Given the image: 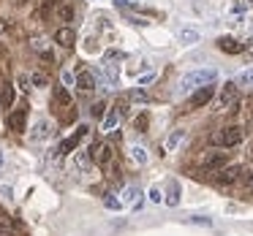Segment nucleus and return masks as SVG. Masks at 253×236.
I'll return each mask as SVG.
<instances>
[{
    "mask_svg": "<svg viewBox=\"0 0 253 236\" xmlns=\"http://www.w3.org/2000/svg\"><path fill=\"white\" fill-rule=\"evenodd\" d=\"M74 166H77L79 171H87L90 169V155H84V152H79L77 158H74Z\"/></svg>",
    "mask_w": 253,
    "mask_h": 236,
    "instance_id": "nucleus-21",
    "label": "nucleus"
},
{
    "mask_svg": "<svg viewBox=\"0 0 253 236\" xmlns=\"http://www.w3.org/2000/svg\"><path fill=\"white\" fill-rule=\"evenodd\" d=\"M25 120H28V109H17L8 117V128H11L14 133H25Z\"/></svg>",
    "mask_w": 253,
    "mask_h": 236,
    "instance_id": "nucleus-8",
    "label": "nucleus"
},
{
    "mask_svg": "<svg viewBox=\"0 0 253 236\" xmlns=\"http://www.w3.org/2000/svg\"><path fill=\"white\" fill-rule=\"evenodd\" d=\"M123 57V52H117V49H109L106 52V60H120Z\"/></svg>",
    "mask_w": 253,
    "mask_h": 236,
    "instance_id": "nucleus-32",
    "label": "nucleus"
},
{
    "mask_svg": "<svg viewBox=\"0 0 253 236\" xmlns=\"http://www.w3.org/2000/svg\"><path fill=\"white\" fill-rule=\"evenodd\" d=\"M251 6H253V0H251Z\"/></svg>",
    "mask_w": 253,
    "mask_h": 236,
    "instance_id": "nucleus-36",
    "label": "nucleus"
},
{
    "mask_svg": "<svg viewBox=\"0 0 253 236\" xmlns=\"http://www.w3.org/2000/svg\"><path fill=\"white\" fill-rule=\"evenodd\" d=\"M74 38H77V35H74L71 28H60V30L55 33V44L66 46V49H68V46H74Z\"/></svg>",
    "mask_w": 253,
    "mask_h": 236,
    "instance_id": "nucleus-12",
    "label": "nucleus"
},
{
    "mask_svg": "<svg viewBox=\"0 0 253 236\" xmlns=\"http://www.w3.org/2000/svg\"><path fill=\"white\" fill-rule=\"evenodd\" d=\"M28 84H30V79H28V76H19V87H22V90H30Z\"/></svg>",
    "mask_w": 253,
    "mask_h": 236,
    "instance_id": "nucleus-34",
    "label": "nucleus"
},
{
    "mask_svg": "<svg viewBox=\"0 0 253 236\" xmlns=\"http://www.w3.org/2000/svg\"><path fill=\"white\" fill-rule=\"evenodd\" d=\"M52 133V122L49 120H39L33 128V133H30V138H36V141H41V138H46Z\"/></svg>",
    "mask_w": 253,
    "mask_h": 236,
    "instance_id": "nucleus-11",
    "label": "nucleus"
},
{
    "mask_svg": "<svg viewBox=\"0 0 253 236\" xmlns=\"http://www.w3.org/2000/svg\"><path fill=\"white\" fill-rule=\"evenodd\" d=\"M106 206H109V209H123V201H120V198H115V196H106Z\"/></svg>",
    "mask_w": 253,
    "mask_h": 236,
    "instance_id": "nucleus-26",
    "label": "nucleus"
},
{
    "mask_svg": "<svg viewBox=\"0 0 253 236\" xmlns=\"http://www.w3.org/2000/svg\"><path fill=\"white\" fill-rule=\"evenodd\" d=\"M212 98H215V87H212V84H204V87H199L196 93L191 95L188 106H191V109H202V106H207Z\"/></svg>",
    "mask_w": 253,
    "mask_h": 236,
    "instance_id": "nucleus-3",
    "label": "nucleus"
},
{
    "mask_svg": "<svg viewBox=\"0 0 253 236\" xmlns=\"http://www.w3.org/2000/svg\"><path fill=\"white\" fill-rule=\"evenodd\" d=\"M237 84H253V68H245V71L240 73V76H237Z\"/></svg>",
    "mask_w": 253,
    "mask_h": 236,
    "instance_id": "nucleus-23",
    "label": "nucleus"
},
{
    "mask_svg": "<svg viewBox=\"0 0 253 236\" xmlns=\"http://www.w3.org/2000/svg\"><path fill=\"white\" fill-rule=\"evenodd\" d=\"M215 79H218L215 68H199V71H191L182 76V87H204V84H212Z\"/></svg>",
    "mask_w": 253,
    "mask_h": 236,
    "instance_id": "nucleus-1",
    "label": "nucleus"
},
{
    "mask_svg": "<svg viewBox=\"0 0 253 236\" xmlns=\"http://www.w3.org/2000/svg\"><path fill=\"white\" fill-rule=\"evenodd\" d=\"M11 103H14V87H11V84H6V90H3V106L8 109Z\"/></svg>",
    "mask_w": 253,
    "mask_h": 236,
    "instance_id": "nucleus-24",
    "label": "nucleus"
},
{
    "mask_svg": "<svg viewBox=\"0 0 253 236\" xmlns=\"http://www.w3.org/2000/svg\"><path fill=\"white\" fill-rule=\"evenodd\" d=\"M77 87L79 90H84V93H90V90H95V76L90 71H82V73H77Z\"/></svg>",
    "mask_w": 253,
    "mask_h": 236,
    "instance_id": "nucleus-13",
    "label": "nucleus"
},
{
    "mask_svg": "<svg viewBox=\"0 0 253 236\" xmlns=\"http://www.w3.org/2000/svg\"><path fill=\"white\" fill-rule=\"evenodd\" d=\"M242 128L240 125H229V128H223V131H218L212 136V144H218V147H237V144L242 141Z\"/></svg>",
    "mask_w": 253,
    "mask_h": 236,
    "instance_id": "nucleus-2",
    "label": "nucleus"
},
{
    "mask_svg": "<svg viewBox=\"0 0 253 236\" xmlns=\"http://www.w3.org/2000/svg\"><path fill=\"white\" fill-rule=\"evenodd\" d=\"M30 82H33L36 87H46V76H44V73H33V76H30Z\"/></svg>",
    "mask_w": 253,
    "mask_h": 236,
    "instance_id": "nucleus-27",
    "label": "nucleus"
},
{
    "mask_svg": "<svg viewBox=\"0 0 253 236\" xmlns=\"http://www.w3.org/2000/svg\"><path fill=\"white\" fill-rule=\"evenodd\" d=\"M166 203H169V206H177V203H180V185H177V182H169V196H166Z\"/></svg>",
    "mask_w": 253,
    "mask_h": 236,
    "instance_id": "nucleus-18",
    "label": "nucleus"
},
{
    "mask_svg": "<svg viewBox=\"0 0 253 236\" xmlns=\"http://www.w3.org/2000/svg\"><path fill=\"white\" fill-rule=\"evenodd\" d=\"M182 141V131H171L169 136H166V141H164V149L166 152H171V149H177V144Z\"/></svg>",
    "mask_w": 253,
    "mask_h": 236,
    "instance_id": "nucleus-17",
    "label": "nucleus"
},
{
    "mask_svg": "<svg viewBox=\"0 0 253 236\" xmlns=\"http://www.w3.org/2000/svg\"><path fill=\"white\" fill-rule=\"evenodd\" d=\"M155 82V73H144V76H139V87H144V84H153Z\"/></svg>",
    "mask_w": 253,
    "mask_h": 236,
    "instance_id": "nucleus-29",
    "label": "nucleus"
},
{
    "mask_svg": "<svg viewBox=\"0 0 253 236\" xmlns=\"http://www.w3.org/2000/svg\"><path fill=\"white\" fill-rule=\"evenodd\" d=\"M90 160H93V163H98V166H106L112 160V147L109 144H101V141H95L93 147H90Z\"/></svg>",
    "mask_w": 253,
    "mask_h": 236,
    "instance_id": "nucleus-5",
    "label": "nucleus"
},
{
    "mask_svg": "<svg viewBox=\"0 0 253 236\" xmlns=\"http://www.w3.org/2000/svg\"><path fill=\"white\" fill-rule=\"evenodd\" d=\"M218 49L226 52V55H240V52H245V44H240V41L231 38V35H220V38H218Z\"/></svg>",
    "mask_w": 253,
    "mask_h": 236,
    "instance_id": "nucleus-6",
    "label": "nucleus"
},
{
    "mask_svg": "<svg viewBox=\"0 0 253 236\" xmlns=\"http://www.w3.org/2000/svg\"><path fill=\"white\" fill-rule=\"evenodd\" d=\"M240 174H242L240 166H231V169H226V171H220V174H218V185H231V182L240 179Z\"/></svg>",
    "mask_w": 253,
    "mask_h": 236,
    "instance_id": "nucleus-10",
    "label": "nucleus"
},
{
    "mask_svg": "<svg viewBox=\"0 0 253 236\" xmlns=\"http://www.w3.org/2000/svg\"><path fill=\"white\" fill-rule=\"evenodd\" d=\"M71 17H74V8L71 6H63L60 8V19H63V22H71Z\"/></svg>",
    "mask_w": 253,
    "mask_h": 236,
    "instance_id": "nucleus-28",
    "label": "nucleus"
},
{
    "mask_svg": "<svg viewBox=\"0 0 253 236\" xmlns=\"http://www.w3.org/2000/svg\"><path fill=\"white\" fill-rule=\"evenodd\" d=\"M133 101H147V93H142V90H136V93H133Z\"/></svg>",
    "mask_w": 253,
    "mask_h": 236,
    "instance_id": "nucleus-33",
    "label": "nucleus"
},
{
    "mask_svg": "<svg viewBox=\"0 0 253 236\" xmlns=\"http://www.w3.org/2000/svg\"><path fill=\"white\" fill-rule=\"evenodd\" d=\"M90 114H93V117H98V120H101V117L106 114V103H104V101H98V103H93V109H90Z\"/></svg>",
    "mask_w": 253,
    "mask_h": 236,
    "instance_id": "nucleus-25",
    "label": "nucleus"
},
{
    "mask_svg": "<svg viewBox=\"0 0 253 236\" xmlns=\"http://www.w3.org/2000/svg\"><path fill=\"white\" fill-rule=\"evenodd\" d=\"M84 136H87V125H79V128H77V133H74V136H68L66 141H63L60 147H57V155H68V152H74V149L79 147V141H82Z\"/></svg>",
    "mask_w": 253,
    "mask_h": 236,
    "instance_id": "nucleus-4",
    "label": "nucleus"
},
{
    "mask_svg": "<svg viewBox=\"0 0 253 236\" xmlns=\"http://www.w3.org/2000/svg\"><path fill=\"white\" fill-rule=\"evenodd\" d=\"M191 223H196V225H212V220H210V217H191Z\"/></svg>",
    "mask_w": 253,
    "mask_h": 236,
    "instance_id": "nucleus-31",
    "label": "nucleus"
},
{
    "mask_svg": "<svg viewBox=\"0 0 253 236\" xmlns=\"http://www.w3.org/2000/svg\"><path fill=\"white\" fill-rule=\"evenodd\" d=\"M117 76H120V68H117L112 60H106V63H104V79H106L109 84H117Z\"/></svg>",
    "mask_w": 253,
    "mask_h": 236,
    "instance_id": "nucleus-16",
    "label": "nucleus"
},
{
    "mask_svg": "<svg viewBox=\"0 0 253 236\" xmlns=\"http://www.w3.org/2000/svg\"><path fill=\"white\" fill-rule=\"evenodd\" d=\"M55 103L68 106V103H71V93H68L66 87H57V90H55Z\"/></svg>",
    "mask_w": 253,
    "mask_h": 236,
    "instance_id": "nucleus-20",
    "label": "nucleus"
},
{
    "mask_svg": "<svg viewBox=\"0 0 253 236\" xmlns=\"http://www.w3.org/2000/svg\"><path fill=\"white\" fill-rule=\"evenodd\" d=\"M229 163V152H210L204 158V169L207 171H215V169H223Z\"/></svg>",
    "mask_w": 253,
    "mask_h": 236,
    "instance_id": "nucleus-7",
    "label": "nucleus"
},
{
    "mask_svg": "<svg viewBox=\"0 0 253 236\" xmlns=\"http://www.w3.org/2000/svg\"><path fill=\"white\" fill-rule=\"evenodd\" d=\"M245 49H248V52H253V35H251V38L245 41Z\"/></svg>",
    "mask_w": 253,
    "mask_h": 236,
    "instance_id": "nucleus-35",
    "label": "nucleus"
},
{
    "mask_svg": "<svg viewBox=\"0 0 253 236\" xmlns=\"http://www.w3.org/2000/svg\"><path fill=\"white\" fill-rule=\"evenodd\" d=\"M237 87H240L237 82L223 84V93H220V101H218V106H220V109H229V103L237 98Z\"/></svg>",
    "mask_w": 253,
    "mask_h": 236,
    "instance_id": "nucleus-9",
    "label": "nucleus"
},
{
    "mask_svg": "<svg viewBox=\"0 0 253 236\" xmlns=\"http://www.w3.org/2000/svg\"><path fill=\"white\" fill-rule=\"evenodd\" d=\"M177 38H180V44H196L199 38H202V35H199V30H193V28H180L177 30Z\"/></svg>",
    "mask_w": 253,
    "mask_h": 236,
    "instance_id": "nucleus-14",
    "label": "nucleus"
},
{
    "mask_svg": "<svg viewBox=\"0 0 253 236\" xmlns=\"http://www.w3.org/2000/svg\"><path fill=\"white\" fill-rule=\"evenodd\" d=\"M131 158L136 160L139 166L147 163V149H144V147H133V149H131Z\"/></svg>",
    "mask_w": 253,
    "mask_h": 236,
    "instance_id": "nucleus-22",
    "label": "nucleus"
},
{
    "mask_svg": "<svg viewBox=\"0 0 253 236\" xmlns=\"http://www.w3.org/2000/svg\"><path fill=\"white\" fill-rule=\"evenodd\" d=\"M150 201H153V203H161V201H164V196H161L158 187H153V190H150Z\"/></svg>",
    "mask_w": 253,
    "mask_h": 236,
    "instance_id": "nucleus-30",
    "label": "nucleus"
},
{
    "mask_svg": "<svg viewBox=\"0 0 253 236\" xmlns=\"http://www.w3.org/2000/svg\"><path fill=\"white\" fill-rule=\"evenodd\" d=\"M139 196H142V193H139V187H126V190H123V198H120V201H123V203H136Z\"/></svg>",
    "mask_w": 253,
    "mask_h": 236,
    "instance_id": "nucleus-19",
    "label": "nucleus"
},
{
    "mask_svg": "<svg viewBox=\"0 0 253 236\" xmlns=\"http://www.w3.org/2000/svg\"><path fill=\"white\" fill-rule=\"evenodd\" d=\"M120 117H123V114H120V109L115 106V109H112L109 114L104 117V131H106V133H112V131H115V128H117V122H120Z\"/></svg>",
    "mask_w": 253,
    "mask_h": 236,
    "instance_id": "nucleus-15",
    "label": "nucleus"
}]
</instances>
